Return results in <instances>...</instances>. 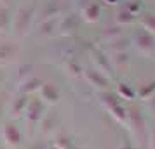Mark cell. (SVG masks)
<instances>
[{
    "instance_id": "8992f818",
    "label": "cell",
    "mask_w": 155,
    "mask_h": 149,
    "mask_svg": "<svg viewBox=\"0 0 155 149\" xmlns=\"http://www.w3.org/2000/svg\"><path fill=\"white\" fill-rule=\"evenodd\" d=\"M40 88H42V95H44L45 101H49V102H56L58 101V90L51 85V83H45V85H42Z\"/></svg>"
},
{
    "instance_id": "7a4b0ae2",
    "label": "cell",
    "mask_w": 155,
    "mask_h": 149,
    "mask_svg": "<svg viewBox=\"0 0 155 149\" xmlns=\"http://www.w3.org/2000/svg\"><path fill=\"white\" fill-rule=\"evenodd\" d=\"M31 16H33V9L31 7L19 9V12H18V16H16V19H14V26L18 29V33H23L25 29L28 28L30 21H31Z\"/></svg>"
},
{
    "instance_id": "4fadbf2b",
    "label": "cell",
    "mask_w": 155,
    "mask_h": 149,
    "mask_svg": "<svg viewBox=\"0 0 155 149\" xmlns=\"http://www.w3.org/2000/svg\"><path fill=\"white\" fill-rule=\"evenodd\" d=\"M0 149H4V147H0Z\"/></svg>"
},
{
    "instance_id": "9c48e42d",
    "label": "cell",
    "mask_w": 155,
    "mask_h": 149,
    "mask_svg": "<svg viewBox=\"0 0 155 149\" xmlns=\"http://www.w3.org/2000/svg\"><path fill=\"white\" fill-rule=\"evenodd\" d=\"M0 114H2V101H0Z\"/></svg>"
},
{
    "instance_id": "ba28073f",
    "label": "cell",
    "mask_w": 155,
    "mask_h": 149,
    "mask_svg": "<svg viewBox=\"0 0 155 149\" xmlns=\"http://www.w3.org/2000/svg\"><path fill=\"white\" fill-rule=\"evenodd\" d=\"M12 21V17H11V11L5 7H0V29L2 31H5L9 28V24Z\"/></svg>"
},
{
    "instance_id": "7c38bea8",
    "label": "cell",
    "mask_w": 155,
    "mask_h": 149,
    "mask_svg": "<svg viewBox=\"0 0 155 149\" xmlns=\"http://www.w3.org/2000/svg\"><path fill=\"white\" fill-rule=\"evenodd\" d=\"M49 149H56V147H49Z\"/></svg>"
},
{
    "instance_id": "6da1fadb",
    "label": "cell",
    "mask_w": 155,
    "mask_h": 149,
    "mask_svg": "<svg viewBox=\"0 0 155 149\" xmlns=\"http://www.w3.org/2000/svg\"><path fill=\"white\" fill-rule=\"evenodd\" d=\"M25 113H26V118H28V121H31V123H37V121L42 118V114H44L42 102H40L38 99H30L28 104H26Z\"/></svg>"
},
{
    "instance_id": "52a82bcc",
    "label": "cell",
    "mask_w": 155,
    "mask_h": 149,
    "mask_svg": "<svg viewBox=\"0 0 155 149\" xmlns=\"http://www.w3.org/2000/svg\"><path fill=\"white\" fill-rule=\"evenodd\" d=\"M16 54V47H12L11 43H0V61H9L11 57Z\"/></svg>"
},
{
    "instance_id": "277c9868",
    "label": "cell",
    "mask_w": 155,
    "mask_h": 149,
    "mask_svg": "<svg viewBox=\"0 0 155 149\" xmlns=\"http://www.w3.org/2000/svg\"><path fill=\"white\" fill-rule=\"evenodd\" d=\"M28 101H30V97L26 95V94H19V95H18V97L14 99V102H12V107H11V114H12V116H19L21 113H25Z\"/></svg>"
},
{
    "instance_id": "3957f363",
    "label": "cell",
    "mask_w": 155,
    "mask_h": 149,
    "mask_svg": "<svg viewBox=\"0 0 155 149\" xmlns=\"http://www.w3.org/2000/svg\"><path fill=\"white\" fill-rule=\"evenodd\" d=\"M2 135H4V141L11 146H18L21 142V132L14 123H5L4 130H2Z\"/></svg>"
},
{
    "instance_id": "30bf717a",
    "label": "cell",
    "mask_w": 155,
    "mask_h": 149,
    "mask_svg": "<svg viewBox=\"0 0 155 149\" xmlns=\"http://www.w3.org/2000/svg\"><path fill=\"white\" fill-rule=\"evenodd\" d=\"M0 2H4V4H7V2H9V0H0Z\"/></svg>"
},
{
    "instance_id": "8fae6325",
    "label": "cell",
    "mask_w": 155,
    "mask_h": 149,
    "mask_svg": "<svg viewBox=\"0 0 155 149\" xmlns=\"http://www.w3.org/2000/svg\"><path fill=\"white\" fill-rule=\"evenodd\" d=\"M2 78H4V76H2V73H0V82H2Z\"/></svg>"
},
{
    "instance_id": "5b68a950",
    "label": "cell",
    "mask_w": 155,
    "mask_h": 149,
    "mask_svg": "<svg viewBox=\"0 0 155 149\" xmlns=\"http://www.w3.org/2000/svg\"><path fill=\"white\" fill-rule=\"evenodd\" d=\"M38 87H42V82H40L38 78L30 76L28 80H25V83L21 85V88H19V90H21V94H26V95H28L30 92H33V90H35V88H38Z\"/></svg>"
}]
</instances>
